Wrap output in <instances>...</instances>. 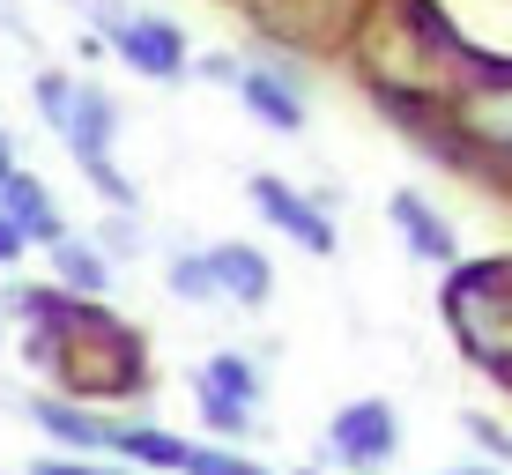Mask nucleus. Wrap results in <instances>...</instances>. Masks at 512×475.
I'll list each match as a JSON object with an SVG mask.
<instances>
[{"label":"nucleus","mask_w":512,"mask_h":475,"mask_svg":"<svg viewBox=\"0 0 512 475\" xmlns=\"http://www.w3.org/2000/svg\"><path fill=\"white\" fill-rule=\"evenodd\" d=\"M461 127H468L483 149H505V156H512V82H505V90H475V97L461 104Z\"/></svg>","instance_id":"nucleus-10"},{"label":"nucleus","mask_w":512,"mask_h":475,"mask_svg":"<svg viewBox=\"0 0 512 475\" xmlns=\"http://www.w3.org/2000/svg\"><path fill=\"white\" fill-rule=\"evenodd\" d=\"M201 394L238 401V409H260V364H245L238 349H223V357H208V364H201Z\"/></svg>","instance_id":"nucleus-11"},{"label":"nucleus","mask_w":512,"mask_h":475,"mask_svg":"<svg viewBox=\"0 0 512 475\" xmlns=\"http://www.w3.org/2000/svg\"><path fill=\"white\" fill-rule=\"evenodd\" d=\"M386 208H394V223L409 231V253H416V260H453V253H461L453 223L438 216V208H423V193H394Z\"/></svg>","instance_id":"nucleus-8"},{"label":"nucleus","mask_w":512,"mask_h":475,"mask_svg":"<svg viewBox=\"0 0 512 475\" xmlns=\"http://www.w3.org/2000/svg\"><path fill=\"white\" fill-rule=\"evenodd\" d=\"M201 260H208V283H216V297H238V305H268V290H275L268 253H253V245H216V253H201Z\"/></svg>","instance_id":"nucleus-6"},{"label":"nucleus","mask_w":512,"mask_h":475,"mask_svg":"<svg viewBox=\"0 0 512 475\" xmlns=\"http://www.w3.org/2000/svg\"><path fill=\"white\" fill-rule=\"evenodd\" d=\"M52 268H60L82 297H97V290H104V260L90 253V245H75V238H60V245H52Z\"/></svg>","instance_id":"nucleus-14"},{"label":"nucleus","mask_w":512,"mask_h":475,"mask_svg":"<svg viewBox=\"0 0 512 475\" xmlns=\"http://www.w3.org/2000/svg\"><path fill=\"white\" fill-rule=\"evenodd\" d=\"M38 104H45V119H52V134H60L67 149L82 156V171L97 179L104 201H119V208H134V186L112 171V127H119V112H112V97L97 90V82H67V75H38Z\"/></svg>","instance_id":"nucleus-1"},{"label":"nucleus","mask_w":512,"mask_h":475,"mask_svg":"<svg viewBox=\"0 0 512 475\" xmlns=\"http://www.w3.org/2000/svg\"><path fill=\"white\" fill-rule=\"evenodd\" d=\"M327 446H334V461H349V468H379V461H394L401 424H394L386 401H349V409L327 424Z\"/></svg>","instance_id":"nucleus-4"},{"label":"nucleus","mask_w":512,"mask_h":475,"mask_svg":"<svg viewBox=\"0 0 512 475\" xmlns=\"http://www.w3.org/2000/svg\"><path fill=\"white\" fill-rule=\"evenodd\" d=\"M231 90H238L245 104H253V112L268 119L275 134H297V127H305V104H297V97H290V82L268 75V67H238V75H231Z\"/></svg>","instance_id":"nucleus-7"},{"label":"nucleus","mask_w":512,"mask_h":475,"mask_svg":"<svg viewBox=\"0 0 512 475\" xmlns=\"http://www.w3.org/2000/svg\"><path fill=\"white\" fill-rule=\"evenodd\" d=\"M179 468L186 475H275L260 461H245V453H223V446H201V438H179Z\"/></svg>","instance_id":"nucleus-13"},{"label":"nucleus","mask_w":512,"mask_h":475,"mask_svg":"<svg viewBox=\"0 0 512 475\" xmlns=\"http://www.w3.org/2000/svg\"><path fill=\"white\" fill-rule=\"evenodd\" d=\"M0 216L15 223L23 238H38V245H60V223H52V201L38 193V179L30 171H8L0 179Z\"/></svg>","instance_id":"nucleus-9"},{"label":"nucleus","mask_w":512,"mask_h":475,"mask_svg":"<svg viewBox=\"0 0 512 475\" xmlns=\"http://www.w3.org/2000/svg\"><path fill=\"white\" fill-rule=\"evenodd\" d=\"M201 409H208V424H216L223 438H238V431H253V424H260L253 409H238V401H216V394H201Z\"/></svg>","instance_id":"nucleus-16"},{"label":"nucleus","mask_w":512,"mask_h":475,"mask_svg":"<svg viewBox=\"0 0 512 475\" xmlns=\"http://www.w3.org/2000/svg\"><path fill=\"white\" fill-rule=\"evenodd\" d=\"M97 23H104V38L119 45V60H127L134 75H149V82L186 75V38L171 23H156V15H119V8H104V0H97Z\"/></svg>","instance_id":"nucleus-3"},{"label":"nucleus","mask_w":512,"mask_h":475,"mask_svg":"<svg viewBox=\"0 0 512 475\" xmlns=\"http://www.w3.org/2000/svg\"><path fill=\"white\" fill-rule=\"evenodd\" d=\"M253 208H260L268 223H282V231L305 245V253H320V260L334 253V223H327L312 201H297V193L282 186V179H253Z\"/></svg>","instance_id":"nucleus-5"},{"label":"nucleus","mask_w":512,"mask_h":475,"mask_svg":"<svg viewBox=\"0 0 512 475\" xmlns=\"http://www.w3.org/2000/svg\"><path fill=\"white\" fill-rule=\"evenodd\" d=\"M30 475H119V468H97V461H67V453H60V461H38Z\"/></svg>","instance_id":"nucleus-18"},{"label":"nucleus","mask_w":512,"mask_h":475,"mask_svg":"<svg viewBox=\"0 0 512 475\" xmlns=\"http://www.w3.org/2000/svg\"><path fill=\"white\" fill-rule=\"evenodd\" d=\"M104 245H112V253H127V260L141 253V238H134V223H112V231H104Z\"/></svg>","instance_id":"nucleus-20"},{"label":"nucleus","mask_w":512,"mask_h":475,"mask_svg":"<svg viewBox=\"0 0 512 475\" xmlns=\"http://www.w3.org/2000/svg\"><path fill=\"white\" fill-rule=\"evenodd\" d=\"M171 290L193 297V305H223L216 283H208V260H201V253H179V260H171Z\"/></svg>","instance_id":"nucleus-15"},{"label":"nucleus","mask_w":512,"mask_h":475,"mask_svg":"<svg viewBox=\"0 0 512 475\" xmlns=\"http://www.w3.org/2000/svg\"><path fill=\"white\" fill-rule=\"evenodd\" d=\"M8 171H15V164H8V134H0V179H8Z\"/></svg>","instance_id":"nucleus-21"},{"label":"nucleus","mask_w":512,"mask_h":475,"mask_svg":"<svg viewBox=\"0 0 512 475\" xmlns=\"http://www.w3.org/2000/svg\"><path fill=\"white\" fill-rule=\"evenodd\" d=\"M23 245H30V238H23V231H15V223H8V216H0V268H8V260H23Z\"/></svg>","instance_id":"nucleus-19"},{"label":"nucleus","mask_w":512,"mask_h":475,"mask_svg":"<svg viewBox=\"0 0 512 475\" xmlns=\"http://www.w3.org/2000/svg\"><path fill=\"white\" fill-rule=\"evenodd\" d=\"M446 475H498V468H446Z\"/></svg>","instance_id":"nucleus-22"},{"label":"nucleus","mask_w":512,"mask_h":475,"mask_svg":"<svg viewBox=\"0 0 512 475\" xmlns=\"http://www.w3.org/2000/svg\"><path fill=\"white\" fill-rule=\"evenodd\" d=\"M446 320L475 364L512 379V260H468V268H453Z\"/></svg>","instance_id":"nucleus-2"},{"label":"nucleus","mask_w":512,"mask_h":475,"mask_svg":"<svg viewBox=\"0 0 512 475\" xmlns=\"http://www.w3.org/2000/svg\"><path fill=\"white\" fill-rule=\"evenodd\" d=\"M30 416H38V424L67 446V461H75V453H90V446H104V424H97V416H82V409H67V401H38Z\"/></svg>","instance_id":"nucleus-12"},{"label":"nucleus","mask_w":512,"mask_h":475,"mask_svg":"<svg viewBox=\"0 0 512 475\" xmlns=\"http://www.w3.org/2000/svg\"><path fill=\"white\" fill-rule=\"evenodd\" d=\"M461 431H468V438H475L483 453H498V461H512V438H505L498 424H483V416H461Z\"/></svg>","instance_id":"nucleus-17"}]
</instances>
